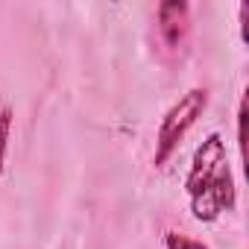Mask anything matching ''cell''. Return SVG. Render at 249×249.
Instances as JSON below:
<instances>
[{
    "label": "cell",
    "mask_w": 249,
    "mask_h": 249,
    "mask_svg": "<svg viewBox=\"0 0 249 249\" xmlns=\"http://www.w3.org/2000/svg\"><path fill=\"white\" fill-rule=\"evenodd\" d=\"M164 249H208L202 240H194L188 234H179V231H167L164 237Z\"/></svg>",
    "instance_id": "obj_5"
},
{
    "label": "cell",
    "mask_w": 249,
    "mask_h": 249,
    "mask_svg": "<svg viewBox=\"0 0 249 249\" xmlns=\"http://www.w3.org/2000/svg\"><path fill=\"white\" fill-rule=\"evenodd\" d=\"M205 108H208V88L194 85L164 111V117L159 123V132H156V153H153L156 167H164L176 156L179 144L196 126V120L205 114Z\"/></svg>",
    "instance_id": "obj_2"
},
{
    "label": "cell",
    "mask_w": 249,
    "mask_h": 249,
    "mask_svg": "<svg viewBox=\"0 0 249 249\" xmlns=\"http://www.w3.org/2000/svg\"><path fill=\"white\" fill-rule=\"evenodd\" d=\"M156 21H159V36H161L164 47L179 50L191 30V6L185 0H164L156 9Z\"/></svg>",
    "instance_id": "obj_3"
},
{
    "label": "cell",
    "mask_w": 249,
    "mask_h": 249,
    "mask_svg": "<svg viewBox=\"0 0 249 249\" xmlns=\"http://www.w3.org/2000/svg\"><path fill=\"white\" fill-rule=\"evenodd\" d=\"M243 120H246V100H240L237 106V147L243 153Z\"/></svg>",
    "instance_id": "obj_6"
},
{
    "label": "cell",
    "mask_w": 249,
    "mask_h": 249,
    "mask_svg": "<svg viewBox=\"0 0 249 249\" xmlns=\"http://www.w3.org/2000/svg\"><path fill=\"white\" fill-rule=\"evenodd\" d=\"M12 108L3 106L0 108V176H3L6 167V153H9V138H12Z\"/></svg>",
    "instance_id": "obj_4"
},
{
    "label": "cell",
    "mask_w": 249,
    "mask_h": 249,
    "mask_svg": "<svg viewBox=\"0 0 249 249\" xmlns=\"http://www.w3.org/2000/svg\"><path fill=\"white\" fill-rule=\"evenodd\" d=\"M185 194L191 202V214L199 223H214L237 205V185L220 132H208L194 150L185 176Z\"/></svg>",
    "instance_id": "obj_1"
}]
</instances>
